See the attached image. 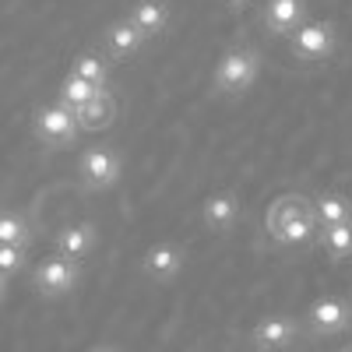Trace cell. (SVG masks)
<instances>
[{
	"label": "cell",
	"mask_w": 352,
	"mask_h": 352,
	"mask_svg": "<svg viewBox=\"0 0 352 352\" xmlns=\"http://www.w3.org/2000/svg\"><path fill=\"white\" fill-rule=\"evenodd\" d=\"M88 352H120L116 345H109V342H102V345H96V349H88Z\"/></svg>",
	"instance_id": "603a6c76"
},
{
	"label": "cell",
	"mask_w": 352,
	"mask_h": 352,
	"mask_svg": "<svg viewBox=\"0 0 352 352\" xmlns=\"http://www.w3.org/2000/svg\"><path fill=\"white\" fill-rule=\"evenodd\" d=\"M352 328V300L349 296H317L307 307L310 338H335Z\"/></svg>",
	"instance_id": "52a82bcc"
},
{
	"label": "cell",
	"mask_w": 352,
	"mask_h": 352,
	"mask_svg": "<svg viewBox=\"0 0 352 352\" xmlns=\"http://www.w3.org/2000/svg\"><path fill=\"white\" fill-rule=\"evenodd\" d=\"M116 99L109 96V88L99 96V99H92L88 106H81V109H74V116H78V127L81 131H92V134H99V131H109L113 124H116Z\"/></svg>",
	"instance_id": "9a60e30c"
},
{
	"label": "cell",
	"mask_w": 352,
	"mask_h": 352,
	"mask_svg": "<svg viewBox=\"0 0 352 352\" xmlns=\"http://www.w3.org/2000/svg\"><path fill=\"white\" fill-rule=\"evenodd\" d=\"M338 352H352V342H349V345H342V349H338Z\"/></svg>",
	"instance_id": "cb8c5ba5"
},
{
	"label": "cell",
	"mask_w": 352,
	"mask_h": 352,
	"mask_svg": "<svg viewBox=\"0 0 352 352\" xmlns=\"http://www.w3.org/2000/svg\"><path fill=\"white\" fill-rule=\"evenodd\" d=\"M320 250L335 264L352 261V219L342 226H331V229H320Z\"/></svg>",
	"instance_id": "d6986e66"
},
{
	"label": "cell",
	"mask_w": 352,
	"mask_h": 352,
	"mask_svg": "<svg viewBox=\"0 0 352 352\" xmlns=\"http://www.w3.org/2000/svg\"><path fill=\"white\" fill-rule=\"evenodd\" d=\"M102 92H106V88L85 81V78H78V74H67V78L60 81V88H56V102H64V106H71V109H81V106H88L92 99H99Z\"/></svg>",
	"instance_id": "ac0fdd59"
},
{
	"label": "cell",
	"mask_w": 352,
	"mask_h": 352,
	"mask_svg": "<svg viewBox=\"0 0 352 352\" xmlns=\"http://www.w3.org/2000/svg\"><path fill=\"white\" fill-rule=\"evenodd\" d=\"M127 18L144 32V39L152 43V39L166 36V28H169V21H173V11H169L166 0H134V8H131Z\"/></svg>",
	"instance_id": "5bb4252c"
},
{
	"label": "cell",
	"mask_w": 352,
	"mask_h": 352,
	"mask_svg": "<svg viewBox=\"0 0 352 352\" xmlns=\"http://www.w3.org/2000/svg\"><path fill=\"white\" fill-rule=\"evenodd\" d=\"M78 180L88 194L113 190L124 180V155L113 144H92L78 155Z\"/></svg>",
	"instance_id": "277c9868"
},
{
	"label": "cell",
	"mask_w": 352,
	"mask_h": 352,
	"mask_svg": "<svg viewBox=\"0 0 352 352\" xmlns=\"http://www.w3.org/2000/svg\"><path fill=\"white\" fill-rule=\"evenodd\" d=\"M261 78V53L250 43H232L222 50L215 74H212V92L219 99H243Z\"/></svg>",
	"instance_id": "7a4b0ae2"
},
{
	"label": "cell",
	"mask_w": 352,
	"mask_h": 352,
	"mask_svg": "<svg viewBox=\"0 0 352 352\" xmlns=\"http://www.w3.org/2000/svg\"><path fill=\"white\" fill-rule=\"evenodd\" d=\"M310 21L307 0H268L261 11V25L272 39H292Z\"/></svg>",
	"instance_id": "30bf717a"
},
{
	"label": "cell",
	"mask_w": 352,
	"mask_h": 352,
	"mask_svg": "<svg viewBox=\"0 0 352 352\" xmlns=\"http://www.w3.org/2000/svg\"><path fill=\"white\" fill-rule=\"evenodd\" d=\"M264 226H268L272 240L278 247H310L314 240H320V219H317V208L314 201H307L303 194H282L268 215H264Z\"/></svg>",
	"instance_id": "6da1fadb"
},
{
	"label": "cell",
	"mask_w": 352,
	"mask_h": 352,
	"mask_svg": "<svg viewBox=\"0 0 352 352\" xmlns=\"http://www.w3.org/2000/svg\"><path fill=\"white\" fill-rule=\"evenodd\" d=\"M184 268H187V247L176 240H159L141 254V275L159 285H169Z\"/></svg>",
	"instance_id": "ba28073f"
},
{
	"label": "cell",
	"mask_w": 352,
	"mask_h": 352,
	"mask_svg": "<svg viewBox=\"0 0 352 352\" xmlns=\"http://www.w3.org/2000/svg\"><path fill=\"white\" fill-rule=\"evenodd\" d=\"M148 46L144 32L131 21V18H116L102 28V53L109 56L113 64H131L141 56V50Z\"/></svg>",
	"instance_id": "8fae6325"
},
{
	"label": "cell",
	"mask_w": 352,
	"mask_h": 352,
	"mask_svg": "<svg viewBox=\"0 0 352 352\" xmlns=\"http://www.w3.org/2000/svg\"><path fill=\"white\" fill-rule=\"evenodd\" d=\"M0 247H25V250L32 247V226L14 208L0 215Z\"/></svg>",
	"instance_id": "ffe728a7"
},
{
	"label": "cell",
	"mask_w": 352,
	"mask_h": 352,
	"mask_svg": "<svg viewBox=\"0 0 352 352\" xmlns=\"http://www.w3.org/2000/svg\"><path fill=\"white\" fill-rule=\"evenodd\" d=\"M96 247H99V229L88 219L67 222L64 229H56V236H53V254H60L67 261H78V264L92 257Z\"/></svg>",
	"instance_id": "4fadbf2b"
},
{
	"label": "cell",
	"mask_w": 352,
	"mask_h": 352,
	"mask_svg": "<svg viewBox=\"0 0 352 352\" xmlns=\"http://www.w3.org/2000/svg\"><path fill=\"white\" fill-rule=\"evenodd\" d=\"M78 116L64 102H39L32 109V134L46 152H64L78 141Z\"/></svg>",
	"instance_id": "3957f363"
},
{
	"label": "cell",
	"mask_w": 352,
	"mask_h": 352,
	"mask_svg": "<svg viewBox=\"0 0 352 352\" xmlns=\"http://www.w3.org/2000/svg\"><path fill=\"white\" fill-rule=\"evenodd\" d=\"M240 215H243V204H240L236 190H215L201 204V226L208 232H215V236L232 232V226L240 222Z\"/></svg>",
	"instance_id": "7c38bea8"
},
{
	"label": "cell",
	"mask_w": 352,
	"mask_h": 352,
	"mask_svg": "<svg viewBox=\"0 0 352 352\" xmlns=\"http://www.w3.org/2000/svg\"><path fill=\"white\" fill-rule=\"evenodd\" d=\"M81 285V264L67 261L60 254L43 257L32 268V289L39 292L43 300H64Z\"/></svg>",
	"instance_id": "8992f818"
},
{
	"label": "cell",
	"mask_w": 352,
	"mask_h": 352,
	"mask_svg": "<svg viewBox=\"0 0 352 352\" xmlns=\"http://www.w3.org/2000/svg\"><path fill=\"white\" fill-rule=\"evenodd\" d=\"M349 300H352V296H349Z\"/></svg>",
	"instance_id": "d4e9b609"
},
{
	"label": "cell",
	"mask_w": 352,
	"mask_h": 352,
	"mask_svg": "<svg viewBox=\"0 0 352 352\" xmlns=\"http://www.w3.org/2000/svg\"><path fill=\"white\" fill-rule=\"evenodd\" d=\"M254 0H222V8L226 11H243V8H250Z\"/></svg>",
	"instance_id": "7402d4cb"
},
{
	"label": "cell",
	"mask_w": 352,
	"mask_h": 352,
	"mask_svg": "<svg viewBox=\"0 0 352 352\" xmlns=\"http://www.w3.org/2000/svg\"><path fill=\"white\" fill-rule=\"evenodd\" d=\"M28 264V250L25 247H0V272H4V278L25 272Z\"/></svg>",
	"instance_id": "44dd1931"
},
{
	"label": "cell",
	"mask_w": 352,
	"mask_h": 352,
	"mask_svg": "<svg viewBox=\"0 0 352 352\" xmlns=\"http://www.w3.org/2000/svg\"><path fill=\"white\" fill-rule=\"evenodd\" d=\"M314 208H317L320 229H331V226H342L352 219V197L345 190H320Z\"/></svg>",
	"instance_id": "2e32d148"
},
{
	"label": "cell",
	"mask_w": 352,
	"mask_h": 352,
	"mask_svg": "<svg viewBox=\"0 0 352 352\" xmlns=\"http://www.w3.org/2000/svg\"><path fill=\"white\" fill-rule=\"evenodd\" d=\"M71 74H78V78H85V81L106 88V85H109V74H113V60H109L106 53H99V50L88 46V50H81V53L74 56Z\"/></svg>",
	"instance_id": "e0dca14e"
},
{
	"label": "cell",
	"mask_w": 352,
	"mask_h": 352,
	"mask_svg": "<svg viewBox=\"0 0 352 352\" xmlns=\"http://www.w3.org/2000/svg\"><path fill=\"white\" fill-rule=\"evenodd\" d=\"M300 342V320L289 314H268L261 317L254 331H250V345L257 352H285Z\"/></svg>",
	"instance_id": "9c48e42d"
},
{
	"label": "cell",
	"mask_w": 352,
	"mask_h": 352,
	"mask_svg": "<svg viewBox=\"0 0 352 352\" xmlns=\"http://www.w3.org/2000/svg\"><path fill=\"white\" fill-rule=\"evenodd\" d=\"M289 50L300 64H328L338 53V25L331 18H310L289 39Z\"/></svg>",
	"instance_id": "5b68a950"
}]
</instances>
